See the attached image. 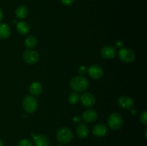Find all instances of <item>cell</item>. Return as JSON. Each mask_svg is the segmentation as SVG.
Segmentation results:
<instances>
[{
  "mask_svg": "<svg viewBox=\"0 0 147 146\" xmlns=\"http://www.w3.org/2000/svg\"><path fill=\"white\" fill-rule=\"evenodd\" d=\"M119 57L120 60L124 63H131L135 60V53L131 49L124 47L121 48L119 52Z\"/></svg>",
  "mask_w": 147,
  "mask_h": 146,
  "instance_id": "5",
  "label": "cell"
},
{
  "mask_svg": "<svg viewBox=\"0 0 147 146\" xmlns=\"http://www.w3.org/2000/svg\"><path fill=\"white\" fill-rule=\"evenodd\" d=\"M123 42L122 40H118L116 41V46L117 47H119V48H120V47H123Z\"/></svg>",
  "mask_w": 147,
  "mask_h": 146,
  "instance_id": "25",
  "label": "cell"
},
{
  "mask_svg": "<svg viewBox=\"0 0 147 146\" xmlns=\"http://www.w3.org/2000/svg\"><path fill=\"white\" fill-rule=\"evenodd\" d=\"M118 104L121 108L125 110H131L134 107V100L126 95H121L118 99Z\"/></svg>",
  "mask_w": 147,
  "mask_h": 146,
  "instance_id": "9",
  "label": "cell"
},
{
  "mask_svg": "<svg viewBox=\"0 0 147 146\" xmlns=\"http://www.w3.org/2000/svg\"><path fill=\"white\" fill-rule=\"evenodd\" d=\"M16 21H17L16 20H13V23H14H14H16Z\"/></svg>",
  "mask_w": 147,
  "mask_h": 146,
  "instance_id": "30",
  "label": "cell"
},
{
  "mask_svg": "<svg viewBox=\"0 0 147 146\" xmlns=\"http://www.w3.org/2000/svg\"><path fill=\"white\" fill-rule=\"evenodd\" d=\"M58 146H63V145H58Z\"/></svg>",
  "mask_w": 147,
  "mask_h": 146,
  "instance_id": "31",
  "label": "cell"
},
{
  "mask_svg": "<svg viewBox=\"0 0 147 146\" xmlns=\"http://www.w3.org/2000/svg\"><path fill=\"white\" fill-rule=\"evenodd\" d=\"M73 120L75 123H78V122H79L80 120V117L79 116H76V117H73Z\"/></svg>",
  "mask_w": 147,
  "mask_h": 146,
  "instance_id": "26",
  "label": "cell"
},
{
  "mask_svg": "<svg viewBox=\"0 0 147 146\" xmlns=\"http://www.w3.org/2000/svg\"><path fill=\"white\" fill-rule=\"evenodd\" d=\"M42 85L41 83L38 82H33L29 87V91H30V94L33 96L40 95L42 92Z\"/></svg>",
  "mask_w": 147,
  "mask_h": 146,
  "instance_id": "14",
  "label": "cell"
},
{
  "mask_svg": "<svg viewBox=\"0 0 147 146\" xmlns=\"http://www.w3.org/2000/svg\"><path fill=\"white\" fill-rule=\"evenodd\" d=\"M82 117L85 122L91 123L96 121L98 117V114L96 110H93V109H88L83 113Z\"/></svg>",
  "mask_w": 147,
  "mask_h": 146,
  "instance_id": "12",
  "label": "cell"
},
{
  "mask_svg": "<svg viewBox=\"0 0 147 146\" xmlns=\"http://www.w3.org/2000/svg\"><path fill=\"white\" fill-rule=\"evenodd\" d=\"M22 105L23 108L27 113H33L37 110L38 104L35 97L32 95H27L23 100Z\"/></svg>",
  "mask_w": 147,
  "mask_h": 146,
  "instance_id": "4",
  "label": "cell"
},
{
  "mask_svg": "<svg viewBox=\"0 0 147 146\" xmlns=\"http://www.w3.org/2000/svg\"><path fill=\"white\" fill-rule=\"evenodd\" d=\"M83 105L86 107H91L96 104V97L90 92H85L80 97Z\"/></svg>",
  "mask_w": 147,
  "mask_h": 146,
  "instance_id": "10",
  "label": "cell"
},
{
  "mask_svg": "<svg viewBox=\"0 0 147 146\" xmlns=\"http://www.w3.org/2000/svg\"><path fill=\"white\" fill-rule=\"evenodd\" d=\"M11 34V29L9 26L6 23L0 24V38L7 39Z\"/></svg>",
  "mask_w": 147,
  "mask_h": 146,
  "instance_id": "17",
  "label": "cell"
},
{
  "mask_svg": "<svg viewBox=\"0 0 147 146\" xmlns=\"http://www.w3.org/2000/svg\"><path fill=\"white\" fill-rule=\"evenodd\" d=\"M88 73L94 80H100L103 76V70L98 64H93L88 69Z\"/></svg>",
  "mask_w": 147,
  "mask_h": 146,
  "instance_id": "7",
  "label": "cell"
},
{
  "mask_svg": "<svg viewBox=\"0 0 147 146\" xmlns=\"http://www.w3.org/2000/svg\"><path fill=\"white\" fill-rule=\"evenodd\" d=\"M108 132L107 127L104 124H99L96 125L93 128V133L96 137H103L106 135Z\"/></svg>",
  "mask_w": 147,
  "mask_h": 146,
  "instance_id": "13",
  "label": "cell"
},
{
  "mask_svg": "<svg viewBox=\"0 0 147 146\" xmlns=\"http://www.w3.org/2000/svg\"><path fill=\"white\" fill-rule=\"evenodd\" d=\"M0 146H3V142L0 140Z\"/></svg>",
  "mask_w": 147,
  "mask_h": 146,
  "instance_id": "29",
  "label": "cell"
},
{
  "mask_svg": "<svg viewBox=\"0 0 147 146\" xmlns=\"http://www.w3.org/2000/svg\"><path fill=\"white\" fill-rule=\"evenodd\" d=\"M80 100V95L77 92H71L68 96V101L71 104H76Z\"/></svg>",
  "mask_w": 147,
  "mask_h": 146,
  "instance_id": "20",
  "label": "cell"
},
{
  "mask_svg": "<svg viewBox=\"0 0 147 146\" xmlns=\"http://www.w3.org/2000/svg\"><path fill=\"white\" fill-rule=\"evenodd\" d=\"M108 124L113 130H119L123 125V117L118 113H111L108 120Z\"/></svg>",
  "mask_w": 147,
  "mask_h": 146,
  "instance_id": "3",
  "label": "cell"
},
{
  "mask_svg": "<svg viewBox=\"0 0 147 146\" xmlns=\"http://www.w3.org/2000/svg\"><path fill=\"white\" fill-rule=\"evenodd\" d=\"M132 113H133V115H136V111H135V110H132Z\"/></svg>",
  "mask_w": 147,
  "mask_h": 146,
  "instance_id": "28",
  "label": "cell"
},
{
  "mask_svg": "<svg viewBox=\"0 0 147 146\" xmlns=\"http://www.w3.org/2000/svg\"><path fill=\"white\" fill-rule=\"evenodd\" d=\"M28 9L25 6H20L15 10L16 17L18 19H25L27 17V15H28Z\"/></svg>",
  "mask_w": 147,
  "mask_h": 146,
  "instance_id": "18",
  "label": "cell"
},
{
  "mask_svg": "<svg viewBox=\"0 0 147 146\" xmlns=\"http://www.w3.org/2000/svg\"><path fill=\"white\" fill-rule=\"evenodd\" d=\"M140 121L143 125L147 124V112L144 111L140 115Z\"/></svg>",
  "mask_w": 147,
  "mask_h": 146,
  "instance_id": "22",
  "label": "cell"
},
{
  "mask_svg": "<svg viewBox=\"0 0 147 146\" xmlns=\"http://www.w3.org/2000/svg\"><path fill=\"white\" fill-rule=\"evenodd\" d=\"M3 12H2V11H1V9H0V21H1V20H2V19H3Z\"/></svg>",
  "mask_w": 147,
  "mask_h": 146,
  "instance_id": "27",
  "label": "cell"
},
{
  "mask_svg": "<svg viewBox=\"0 0 147 146\" xmlns=\"http://www.w3.org/2000/svg\"><path fill=\"white\" fill-rule=\"evenodd\" d=\"M100 55L103 58L106 60L113 59L116 56V50L114 47L111 45H106L100 50Z\"/></svg>",
  "mask_w": 147,
  "mask_h": 146,
  "instance_id": "8",
  "label": "cell"
},
{
  "mask_svg": "<svg viewBox=\"0 0 147 146\" xmlns=\"http://www.w3.org/2000/svg\"><path fill=\"white\" fill-rule=\"evenodd\" d=\"M37 44V38L34 36H28L27 38L24 40V44L26 47L29 49L34 48L36 47Z\"/></svg>",
  "mask_w": 147,
  "mask_h": 146,
  "instance_id": "19",
  "label": "cell"
},
{
  "mask_svg": "<svg viewBox=\"0 0 147 146\" xmlns=\"http://www.w3.org/2000/svg\"><path fill=\"white\" fill-rule=\"evenodd\" d=\"M76 133H77L78 136L80 138H86L89 133V129L87 125L84 124V123H81V124L78 125L76 128Z\"/></svg>",
  "mask_w": 147,
  "mask_h": 146,
  "instance_id": "15",
  "label": "cell"
},
{
  "mask_svg": "<svg viewBox=\"0 0 147 146\" xmlns=\"http://www.w3.org/2000/svg\"><path fill=\"white\" fill-rule=\"evenodd\" d=\"M61 1L65 6H70L74 3L75 0H61Z\"/></svg>",
  "mask_w": 147,
  "mask_h": 146,
  "instance_id": "24",
  "label": "cell"
},
{
  "mask_svg": "<svg viewBox=\"0 0 147 146\" xmlns=\"http://www.w3.org/2000/svg\"><path fill=\"white\" fill-rule=\"evenodd\" d=\"M17 146H32V143L29 139H22L19 141Z\"/></svg>",
  "mask_w": 147,
  "mask_h": 146,
  "instance_id": "21",
  "label": "cell"
},
{
  "mask_svg": "<svg viewBox=\"0 0 147 146\" xmlns=\"http://www.w3.org/2000/svg\"><path fill=\"white\" fill-rule=\"evenodd\" d=\"M30 25L28 23L24 21H19L17 24V30L19 34L22 35H25L30 31Z\"/></svg>",
  "mask_w": 147,
  "mask_h": 146,
  "instance_id": "16",
  "label": "cell"
},
{
  "mask_svg": "<svg viewBox=\"0 0 147 146\" xmlns=\"http://www.w3.org/2000/svg\"><path fill=\"white\" fill-rule=\"evenodd\" d=\"M32 135L34 146H50V141L45 135L39 134L34 135V134H32Z\"/></svg>",
  "mask_w": 147,
  "mask_h": 146,
  "instance_id": "11",
  "label": "cell"
},
{
  "mask_svg": "<svg viewBox=\"0 0 147 146\" xmlns=\"http://www.w3.org/2000/svg\"><path fill=\"white\" fill-rule=\"evenodd\" d=\"M56 138L59 143L67 144V143H70L73 140V133L70 129L67 127H62L57 130Z\"/></svg>",
  "mask_w": 147,
  "mask_h": 146,
  "instance_id": "2",
  "label": "cell"
},
{
  "mask_svg": "<svg viewBox=\"0 0 147 146\" xmlns=\"http://www.w3.org/2000/svg\"><path fill=\"white\" fill-rule=\"evenodd\" d=\"M70 88L75 92H83L89 87V81L84 76L80 75L73 77L70 81Z\"/></svg>",
  "mask_w": 147,
  "mask_h": 146,
  "instance_id": "1",
  "label": "cell"
},
{
  "mask_svg": "<svg viewBox=\"0 0 147 146\" xmlns=\"http://www.w3.org/2000/svg\"><path fill=\"white\" fill-rule=\"evenodd\" d=\"M88 70L86 69V67L85 66L81 65L80 67H79V68L78 69V72L80 74V75H83V74H86L87 73Z\"/></svg>",
  "mask_w": 147,
  "mask_h": 146,
  "instance_id": "23",
  "label": "cell"
},
{
  "mask_svg": "<svg viewBox=\"0 0 147 146\" xmlns=\"http://www.w3.org/2000/svg\"><path fill=\"white\" fill-rule=\"evenodd\" d=\"M23 59L27 64H34L39 61L40 57L37 52L32 50H27L23 53Z\"/></svg>",
  "mask_w": 147,
  "mask_h": 146,
  "instance_id": "6",
  "label": "cell"
}]
</instances>
